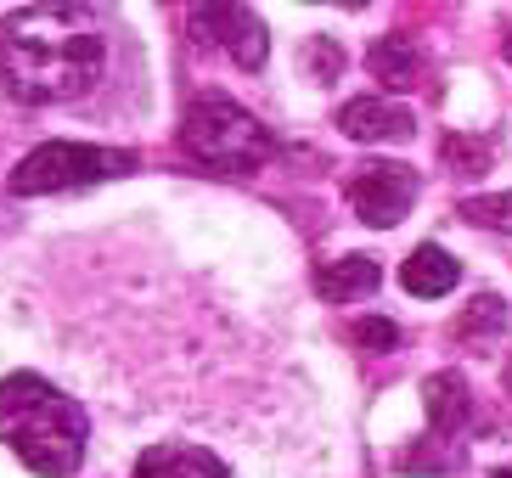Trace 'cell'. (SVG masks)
Here are the masks:
<instances>
[{
    "mask_svg": "<svg viewBox=\"0 0 512 478\" xmlns=\"http://www.w3.org/2000/svg\"><path fill=\"white\" fill-rule=\"evenodd\" d=\"M456 282H462V265L445 248H434V242H422L417 254L400 265V287H406L411 299H445Z\"/></svg>",
    "mask_w": 512,
    "mask_h": 478,
    "instance_id": "30bf717a",
    "label": "cell"
},
{
    "mask_svg": "<svg viewBox=\"0 0 512 478\" xmlns=\"http://www.w3.org/2000/svg\"><path fill=\"white\" fill-rule=\"evenodd\" d=\"M181 147L192 152L197 164L242 175V169H259L276 152L271 130L248 113V107L226 102V96H203V102L186 107L181 119Z\"/></svg>",
    "mask_w": 512,
    "mask_h": 478,
    "instance_id": "3957f363",
    "label": "cell"
},
{
    "mask_svg": "<svg viewBox=\"0 0 512 478\" xmlns=\"http://www.w3.org/2000/svg\"><path fill=\"white\" fill-rule=\"evenodd\" d=\"M501 321H507V304H501L496 293H484V299L473 304V310H467L462 321H456V327H462V332H496Z\"/></svg>",
    "mask_w": 512,
    "mask_h": 478,
    "instance_id": "e0dca14e",
    "label": "cell"
},
{
    "mask_svg": "<svg viewBox=\"0 0 512 478\" xmlns=\"http://www.w3.org/2000/svg\"><path fill=\"white\" fill-rule=\"evenodd\" d=\"M507 62H512V34H507Z\"/></svg>",
    "mask_w": 512,
    "mask_h": 478,
    "instance_id": "ffe728a7",
    "label": "cell"
},
{
    "mask_svg": "<svg viewBox=\"0 0 512 478\" xmlns=\"http://www.w3.org/2000/svg\"><path fill=\"white\" fill-rule=\"evenodd\" d=\"M192 23H197V40L231 45V57H237L242 68H265V57H271L265 23H259L254 12H242V6H203Z\"/></svg>",
    "mask_w": 512,
    "mask_h": 478,
    "instance_id": "8992f818",
    "label": "cell"
},
{
    "mask_svg": "<svg viewBox=\"0 0 512 478\" xmlns=\"http://www.w3.org/2000/svg\"><path fill=\"white\" fill-rule=\"evenodd\" d=\"M377 282H383V265L372 254H344V259H332V265L316 270V293L332 304L366 299V293H377Z\"/></svg>",
    "mask_w": 512,
    "mask_h": 478,
    "instance_id": "9c48e42d",
    "label": "cell"
},
{
    "mask_svg": "<svg viewBox=\"0 0 512 478\" xmlns=\"http://www.w3.org/2000/svg\"><path fill=\"white\" fill-rule=\"evenodd\" d=\"M338 74H344V51H338V40L316 34V40H310V79H338Z\"/></svg>",
    "mask_w": 512,
    "mask_h": 478,
    "instance_id": "2e32d148",
    "label": "cell"
},
{
    "mask_svg": "<svg viewBox=\"0 0 512 478\" xmlns=\"http://www.w3.org/2000/svg\"><path fill=\"white\" fill-rule=\"evenodd\" d=\"M0 439L40 478H68L85 456V405L57 394L46 377L12 372L0 383Z\"/></svg>",
    "mask_w": 512,
    "mask_h": 478,
    "instance_id": "7a4b0ae2",
    "label": "cell"
},
{
    "mask_svg": "<svg viewBox=\"0 0 512 478\" xmlns=\"http://www.w3.org/2000/svg\"><path fill=\"white\" fill-rule=\"evenodd\" d=\"M124 169H136L130 152L85 147V141H46V147H34L29 158L12 169V192L17 197H46V192H68V186L113 180V175H124Z\"/></svg>",
    "mask_w": 512,
    "mask_h": 478,
    "instance_id": "277c9868",
    "label": "cell"
},
{
    "mask_svg": "<svg viewBox=\"0 0 512 478\" xmlns=\"http://www.w3.org/2000/svg\"><path fill=\"white\" fill-rule=\"evenodd\" d=\"M462 214L473 225H484V231H507L512 237V192H496V197H467Z\"/></svg>",
    "mask_w": 512,
    "mask_h": 478,
    "instance_id": "4fadbf2b",
    "label": "cell"
},
{
    "mask_svg": "<svg viewBox=\"0 0 512 478\" xmlns=\"http://www.w3.org/2000/svg\"><path fill=\"white\" fill-rule=\"evenodd\" d=\"M355 344H361L366 355H389V349L400 344V327H394L389 315H366V321H355Z\"/></svg>",
    "mask_w": 512,
    "mask_h": 478,
    "instance_id": "5bb4252c",
    "label": "cell"
},
{
    "mask_svg": "<svg viewBox=\"0 0 512 478\" xmlns=\"http://www.w3.org/2000/svg\"><path fill=\"white\" fill-rule=\"evenodd\" d=\"M422 405H428V422L439 428V439H451L467 417H473V394L456 372H434L422 383Z\"/></svg>",
    "mask_w": 512,
    "mask_h": 478,
    "instance_id": "7c38bea8",
    "label": "cell"
},
{
    "mask_svg": "<svg viewBox=\"0 0 512 478\" xmlns=\"http://www.w3.org/2000/svg\"><path fill=\"white\" fill-rule=\"evenodd\" d=\"M496 478H512V467H507V473H496Z\"/></svg>",
    "mask_w": 512,
    "mask_h": 478,
    "instance_id": "44dd1931",
    "label": "cell"
},
{
    "mask_svg": "<svg viewBox=\"0 0 512 478\" xmlns=\"http://www.w3.org/2000/svg\"><path fill=\"white\" fill-rule=\"evenodd\" d=\"M456 462H462V450H434V445L406 450V456H400V467H406V473H451Z\"/></svg>",
    "mask_w": 512,
    "mask_h": 478,
    "instance_id": "9a60e30c",
    "label": "cell"
},
{
    "mask_svg": "<svg viewBox=\"0 0 512 478\" xmlns=\"http://www.w3.org/2000/svg\"><path fill=\"white\" fill-rule=\"evenodd\" d=\"M417 169L411 164H361L349 175V209L361 214L366 225H400L417 203Z\"/></svg>",
    "mask_w": 512,
    "mask_h": 478,
    "instance_id": "5b68a950",
    "label": "cell"
},
{
    "mask_svg": "<svg viewBox=\"0 0 512 478\" xmlns=\"http://www.w3.org/2000/svg\"><path fill=\"white\" fill-rule=\"evenodd\" d=\"M338 130L349 141H411L417 135V119L411 107L383 102V96H355V102L338 107Z\"/></svg>",
    "mask_w": 512,
    "mask_h": 478,
    "instance_id": "52a82bcc",
    "label": "cell"
},
{
    "mask_svg": "<svg viewBox=\"0 0 512 478\" xmlns=\"http://www.w3.org/2000/svg\"><path fill=\"white\" fill-rule=\"evenodd\" d=\"M366 68H372V79H383L389 90H411L422 79V51L411 34H383V40L366 51Z\"/></svg>",
    "mask_w": 512,
    "mask_h": 478,
    "instance_id": "8fae6325",
    "label": "cell"
},
{
    "mask_svg": "<svg viewBox=\"0 0 512 478\" xmlns=\"http://www.w3.org/2000/svg\"><path fill=\"white\" fill-rule=\"evenodd\" d=\"M507 389H512V360H507Z\"/></svg>",
    "mask_w": 512,
    "mask_h": 478,
    "instance_id": "d6986e66",
    "label": "cell"
},
{
    "mask_svg": "<svg viewBox=\"0 0 512 478\" xmlns=\"http://www.w3.org/2000/svg\"><path fill=\"white\" fill-rule=\"evenodd\" d=\"M107 40L85 6H29L0 23V74L29 107L74 102L102 79Z\"/></svg>",
    "mask_w": 512,
    "mask_h": 478,
    "instance_id": "6da1fadb",
    "label": "cell"
},
{
    "mask_svg": "<svg viewBox=\"0 0 512 478\" xmlns=\"http://www.w3.org/2000/svg\"><path fill=\"white\" fill-rule=\"evenodd\" d=\"M451 158H462L467 175H484V164H490V152H484V147H467V141H451Z\"/></svg>",
    "mask_w": 512,
    "mask_h": 478,
    "instance_id": "ac0fdd59",
    "label": "cell"
},
{
    "mask_svg": "<svg viewBox=\"0 0 512 478\" xmlns=\"http://www.w3.org/2000/svg\"><path fill=\"white\" fill-rule=\"evenodd\" d=\"M130 478H231L226 462L203 445H147Z\"/></svg>",
    "mask_w": 512,
    "mask_h": 478,
    "instance_id": "ba28073f",
    "label": "cell"
}]
</instances>
